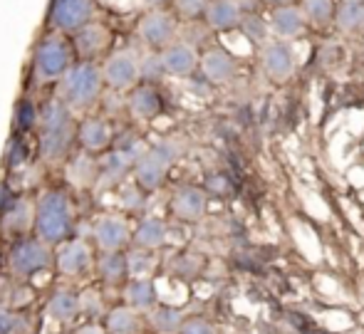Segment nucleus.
<instances>
[{
	"label": "nucleus",
	"instance_id": "nucleus-1",
	"mask_svg": "<svg viewBox=\"0 0 364 334\" xmlns=\"http://www.w3.org/2000/svg\"><path fill=\"white\" fill-rule=\"evenodd\" d=\"M75 228V205L68 191L63 188H48L35 200L33 230L35 238L48 243L50 248L70 240Z\"/></svg>",
	"mask_w": 364,
	"mask_h": 334
},
{
	"label": "nucleus",
	"instance_id": "nucleus-2",
	"mask_svg": "<svg viewBox=\"0 0 364 334\" xmlns=\"http://www.w3.org/2000/svg\"><path fill=\"white\" fill-rule=\"evenodd\" d=\"M38 124H40V156H43V161L48 163L65 161V156L70 153V146H73L77 136L75 114L60 99H53L45 104L43 114H38Z\"/></svg>",
	"mask_w": 364,
	"mask_h": 334
},
{
	"label": "nucleus",
	"instance_id": "nucleus-3",
	"mask_svg": "<svg viewBox=\"0 0 364 334\" xmlns=\"http://www.w3.org/2000/svg\"><path fill=\"white\" fill-rule=\"evenodd\" d=\"M105 82L102 70L97 63H75L68 70V75L60 80V97L58 99L70 112H90L100 102Z\"/></svg>",
	"mask_w": 364,
	"mask_h": 334
},
{
	"label": "nucleus",
	"instance_id": "nucleus-4",
	"mask_svg": "<svg viewBox=\"0 0 364 334\" xmlns=\"http://www.w3.org/2000/svg\"><path fill=\"white\" fill-rule=\"evenodd\" d=\"M178 158V146L173 141H159L144 149L134 161V181L141 191H156L166 178L168 168Z\"/></svg>",
	"mask_w": 364,
	"mask_h": 334
},
{
	"label": "nucleus",
	"instance_id": "nucleus-5",
	"mask_svg": "<svg viewBox=\"0 0 364 334\" xmlns=\"http://www.w3.org/2000/svg\"><path fill=\"white\" fill-rule=\"evenodd\" d=\"M75 65L73 48L65 43L63 38H45L43 43L35 48L33 55V72L38 82L48 85V82H60L68 70Z\"/></svg>",
	"mask_w": 364,
	"mask_h": 334
},
{
	"label": "nucleus",
	"instance_id": "nucleus-6",
	"mask_svg": "<svg viewBox=\"0 0 364 334\" xmlns=\"http://www.w3.org/2000/svg\"><path fill=\"white\" fill-rule=\"evenodd\" d=\"M55 263V253L48 243L38 238H18L8 255V267L15 277L25 280V277L35 275V272L48 270Z\"/></svg>",
	"mask_w": 364,
	"mask_h": 334
},
{
	"label": "nucleus",
	"instance_id": "nucleus-7",
	"mask_svg": "<svg viewBox=\"0 0 364 334\" xmlns=\"http://www.w3.org/2000/svg\"><path fill=\"white\" fill-rule=\"evenodd\" d=\"M102 82L114 92H129L139 85V58L132 50H119L100 65Z\"/></svg>",
	"mask_w": 364,
	"mask_h": 334
},
{
	"label": "nucleus",
	"instance_id": "nucleus-8",
	"mask_svg": "<svg viewBox=\"0 0 364 334\" xmlns=\"http://www.w3.org/2000/svg\"><path fill=\"white\" fill-rule=\"evenodd\" d=\"M92 240L100 253H122L132 243V225L124 215H100L92 225Z\"/></svg>",
	"mask_w": 364,
	"mask_h": 334
},
{
	"label": "nucleus",
	"instance_id": "nucleus-9",
	"mask_svg": "<svg viewBox=\"0 0 364 334\" xmlns=\"http://www.w3.org/2000/svg\"><path fill=\"white\" fill-rule=\"evenodd\" d=\"M97 15L95 0H53L50 8V25L58 33L75 35L80 28L92 23Z\"/></svg>",
	"mask_w": 364,
	"mask_h": 334
},
{
	"label": "nucleus",
	"instance_id": "nucleus-10",
	"mask_svg": "<svg viewBox=\"0 0 364 334\" xmlns=\"http://www.w3.org/2000/svg\"><path fill=\"white\" fill-rule=\"evenodd\" d=\"M144 151V149H141ZM139 149H114L107 151L105 158H100V171H97L95 191H109L124 181L127 173L134 168V161L139 158Z\"/></svg>",
	"mask_w": 364,
	"mask_h": 334
},
{
	"label": "nucleus",
	"instance_id": "nucleus-11",
	"mask_svg": "<svg viewBox=\"0 0 364 334\" xmlns=\"http://www.w3.org/2000/svg\"><path fill=\"white\" fill-rule=\"evenodd\" d=\"M55 265L65 277H82L95 267V253L85 238H70L60 243L55 253Z\"/></svg>",
	"mask_w": 364,
	"mask_h": 334
},
{
	"label": "nucleus",
	"instance_id": "nucleus-12",
	"mask_svg": "<svg viewBox=\"0 0 364 334\" xmlns=\"http://www.w3.org/2000/svg\"><path fill=\"white\" fill-rule=\"evenodd\" d=\"M141 43L151 50H164L171 45L173 35H176V18L166 10H149L141 15L139 25H136Z\"/></svg>",
	"mask_w": 364,
	"mask_h": 334
},
{
	"label": "nucleus",
	"instance_id": "nucleus-13",
	"mask_svg": "<svg viewBox=\"0 0 364 334\" xmlns=\"http://www.w3.org/2000/svg\"><path fill=\"white\" fill-rule=\"evenodd\" d=\"M112 45V30L105 23H87L73 35V50L80 55V63H95L109 50Z\"/></svg>",
	"mask_w": 364,
	"mask_h": 334
},
{
	"label": "nucleus",
	"instance_id": "nucleus-14",
	"mask_svg": "<svg viewBox=\"0 0 364 334\" xmlns=\"http://www.w3.org/2000/svg\"><path fill=\"white\" fill-rule=\"evenodd\" d=\"M75 139L80 141V146L85 149L87 153L109 151L112 141H114L109 122L102 119V117H90V119H85L82 124H77V136Z\"/></svg>",
	"mask_w": 364,
	"mask_h": 334
},
{
	"label": "nucleus",
	"instance_id": "nucleus-15",
	"mask_svg": "<svg viewBox=\"0 0 364 334\" xmlns=\"http://www.w3.org/2000/svg\"><path fill=\"white\" fill-rule=\"evenodd\" d=\"M206 205H208V196L198 186H181L171 198L173 215L178 220H186V223H193V220L201 218L206 213Z\"/></svg>",
	"mask_w": 364,
	"mask_h": 334
},
{
	"label": "nucleus",
	"instance_id": "nucleus-16",
	"mask_svg": "<svg viewBox=\"0 0 364 334\" xmlns=\"http://www.w3.org/2000/svg\"><path fill=\"white\" fill-rule=\"evenodd\" d=\"M3 218H0V228L5 233L15 235H25V230L33 228V218H35V200L30 198H15L13 203H8L3 208Z\"/></svg>",
	"mask_w": 364,
	"mask_h": 334
},
{
	"label": "nucleus",
	"instance_id": "nucleus-17",
	"mask_svg": "<svg viewBox=\"0 0 364 334\" xmlns=\"http://www.w3.org/2000/svg\"><path fill=\"white\" fill-rule=\"evenodd\" d=\"M159 63H161V70L166 72V75L186 77L196 70L198 58H196V53H193V48H188L186 43H171L161 50Z\"/></svg>",
	"mask_w": 364,
	"mask_h": 334
},
{
	"label": "nucleus",
	"instance_id": "nucleus-18",
	"mask_svg": "<svg viewBox=\"0 0 364 334\" xmlns=\"http://www.w3.org/2000/svg\"><path fill=\"white\" fill-rule=\"evenodd\" d=\"M127 107H129V114L134 119L151 122L161 112V95L151 85H136L134 90H129Z\"/></svg>",
	"mask_w": 364,
	"mask_h": 334
},
{
	"label": "nucleus",
	"instance_id": "nucleus-19",
	"mask_svg": "<svg viewBox=\"0 0 364 334\" xmlns=\"http://www.w3.org/2000/svg\"><path fill=\"white\" fill-rule=\"evenodd\" d=\"M48 317L58 325H73L80 317V292L63 287L48 302Z\"/></svg>",
	"mask_w": 364,
	"mask_h": 334
},
{
	"label": "nucleus",
	"instance_id": "nucleus-20",
	"mask_svg": "<svg viewBox=\"0 0 364 334\" xmlns=\"http://www.w3.org/2000/svg\"><path fill=\"white\" fill-rule=\"evenodd\" d=\"M124 300H127V307H132V310L149 312L156 307L159 295H156V287H154V282L149 280V277H132L124 285Z\"/></svg>",
	"mask_w": 364,
	"mask_h": 334
},
{
	"label": "nucleus",
	"instance_id": "nucleus-21",
	"mask_svg": "<svg viewBox=\"0 0 364 334\" xmlns=\"http://www.w3.org/2000/svg\"><path fill=\"white\" fill-rule=\"evenodd\" d=\"M263 67L273 80H285L295 70V55H292L290 45L273 43L265 48L263 53Z\"/></svg>",
	"mask_w": 364,
	"mask_h": 334
},
{
	"label": "nucleus",
	"instance_id": "nucleus-22",
	"mask_svg": "<svg viewBox=\"0 0 364 334\" xmlns=\"http://www.w3.org/2000/svg\"><path fill=\"white\" fill-rule=\"evenodd\" d=\"M168 228L161 218H144L134 230H132V243L139 250H156L166 243Z\"/></svg>",
	"mask_w": 364,
	"mask_h": 334
},
{
	"label": "nucleus",
	"instance_id": "nucleus-23",
	"mask_svg": "<svg viewBox=\"0 0 364 334\" xmlns=\"http://www.w3.org/2000/svg\"><path fill=\"white\" fill-rule=\"evenodd\" d=\"M206 23L213 30H230L240 25V5L235 0H208L206 5Z\"/></svg>",
	"mask_w": 364,
	"mask_h": 334
},
{
	"label": "nucleus",
	"instance_id": "nucleus-24",
	"mask_svg": "<svg viewBox=\"0 0 364 334\" xmlns=\"http://www.w3.org/2000/svg\"><path fill=\"white\" fill-rule=\"evenodd\" d=\"M201 70H203V75H206V80L216 82V85H223V82H228L230 77H233L235 63L225 50L213 48V50H208V53H203Z\"/></svg>",
	"mask_w": 364,
	"mask_h": 334
},
{
	"label": "nucleus",
	"instance_id": "nucleus-25",
	"mask_svg": "<svg viewBox=\"0 0 364 334\" xmlns=\"http://www.w3.org/2000/svg\"><path fill=\"white\" fill-rule=\"evenodd\" d=\"M95 270L102 282L107 285H122L129 277V267H127L124 253H102L95 260Z\"/></svg>",
	"mask_w": 364,
	"mask_h": 334
},
{
	"label": "nucleus",
	"instance_id": "nucleus-26",
	"mask_svg": "<svg viewBox=\"0 0 364 334\" xmlns=\"http://www.w3.org/2000/svg\"><path fill=\"white\" fill-rule=\"evenodd\" d=\"M97 171H100V161H97V158H92L87 151L80 153V156H75L73 161L68 163L70 183L77 186V188H82V191H87V188H95Z\"/></svg>",
	"mask_w": 364,
	"mask_h": 334
},
{
	"label": "nucleus",
	"instance_id": "nucleus-27",
	"mask_svg": "<svg viewBox=\"0 0 364 334\" xmlns=\"http://www.w3.org/2000/svg\"><path fill=\"white\" fill-rule=\"evenodd\" d=\"M270 28L275 30V35L280 38H297L305 28V18L297 8H290V5H280V8L273 10L270 15Z\"/></svg>",
	"mask_w": 364,
	"mask_h": 334
},
{
	"label": "nucleus",
	"instance_id": "nucleus-28",
	"mask_svg": "<svg viewBox=\"0 0 364 334\" xmlns=\"http://www.w3.org/2000/svg\"><path fill=\"white\" fill-rule=\"evenodd\" d=\"M105 330L109 334H136L141 330V317L132 307H114L107 312V325Z\"/></svg>",
	"mask_w": 364,
	"mask_h": 334
},
{
	"label": "nucleus",
	"instance_id": "nucleus-29",
	"mask_svg": "<svg viewBox=\"0 0 364 334\" xmlns=\"http://www.w3.org/2000/svg\"><path fill=\"white\" fill-rule=\"evenodd\" d=\"M149 322H151V327L159 334H178V330H181V325H183V315L176 307L161 305V307L149 310Z\"/></svg>",
	"mask_w": 364,
	"mask_h": 334
},
{
	"label": "nucleus",
	"instance_id": "nucleus-30",
	"mask_svg": "<svg viewBox=\"0 0 364 334\" xmlns=\"http://www.w3.org/2000/svg\"><path fill=\"white\" fill-rule=\"evenodd\" d=\"M337 25L345 33H357L364 28V3H345L337 13Z\"/></svg>",
	"mask_w": 364,
	"mask_h": 334
},
{
	"label": "nucleus",
	"instance_id": "nucleus-31",
	"mask_svg": "<svg viewBox=\"0 0 364 334\" xmlns=\"http://www.w3.org/2000/svg\"><path fill=\"white\" fill-rule=\"evenodd\" d=\"M302 18L312 20L315 25H325L335 15V3L332 0H302Z\"/></svg>",
	"mask_w": 364,
	"mask_h": 334
},
{
	"label": "nucleus",
	"instance_id": "nucleus-32",
	"mask_svg": "<svg viewBox=\"0 0 364 334\" xmlns=\"http://www.w3.org/2000/svg\"><path fill=\"white\" fill-rule=\"evenodd\" d=\"M28 317L8 305H0V334H25Z\"/></svg>",
	"mask_w": 364,
	"mask_h": 334
},
{
	"label": "nucleus",
	"instance_id": "nucleus-33",
	"mask_svg": "<svg viewBox=\"0 0 364 334\" xmlns=\"http://www.w3.org/2000/svg\"><path fill=\"white\" fill-rule=\"evenodd\" d=\"M80 317H90L92 322L97 317H102V297L97 290H85L80 292Z\"/></svg>",
	"mask_w": 364,
	"mask_h": 334
},
{
	"label": "nucleus",
	"instance_id": "nucleus-34",
	"mask_svg": "<svg viewBox=\"0 0 364 334\" xmlns=\"http://www.w3.org/2000/svg\"><path fill=\"white\" fill-rule=\"evenodd\" d=\"M171 3H173V10H176L178 18L193 20V18H198V15L206 13L208 0H171Z\"/></svg>",
	"mask_w": 364,
	"mask_h": 334
},
{
	"label": "nucleus",
	"instance_id": "nucleus-35",
	"mask_svg": "<svg viewBox=\"0 0 364 334\" xmlns=\"http://www.w3.org/2000/svg\"><path fill=\"white\" fill-rule=\"evenodd\" d=\"M35 122H38V112H35V104L25 99L23 104L18 107V126L23 131H28L30 126L35 124Z\"/></svg>",
	"mask_w": 364,
	"mask_h": 334
},
{
	"label": "nucleus",
	"instance_id": "nucleus-36",
	"mask_svg": "<svg viewBox=\"0 0 364 334\" xmlns=\"http://www.w3.org/2000/svg\"><path fill=\"white\" fill-rule=\"evenodd\" d=\"M161 63H159V55H149L146 60H139V80H151V77L161 75Z\"/></svg>",
	"mask_w": 364,
	"mask_h": 334
},
{
	"label": "nucleus",
	"instance_id": "nucleus-37",
	"mask_svg": "<svg viewBox=\"0 0 364 334\" xmlns=\"http://www.w3.org/2000/svg\"><path fill=\"white\" fill-rule=\"evenodd\" d=\"M240 23H243V30H245V35H248L250 40L260 43V40L265 38V25H263V20H260V18H245V20H240Z\"/></svg>",
	"mask_w": 364,
	"mask_h": 334
},
{
	"label": "nucleus",
	"instance_id": "nucleus-38",
	"mask_svg": "<svg viewBox=\"0 0 364 334\" xmlns=\"http://www.w3.org/2000/svg\"><path fill=\"white\" fill-rule=\"evenodd\" d=\"M178 334H216V330L206 320H188L181 325Z\"/></svg>",
	"mask_w": 364,
	"mask_h": 334
},
{
	"label": "nucleus",
	"instance_id": "nucleus-39",
	"mask_svg": "<svg viewBox=\"0 0 364 334\" xmlns=\"http://www.w3.org/2000/svg\"><path fill=\"white\" fill-rule=\"evenodd\" d=\"M23 161H25V146H23V141H15V144H13V151H10L8 166H10V168H18Z\"/></svg>",
	"mask_w": 364,
	"mask_h": 334
},
{
	"label": "nucleus",
	"instance_id": "nucleus-40",
	"mask_svg": "<svg viewBox=\"0 0 364 334\" xmlns=\"http://www.w3.org/2000/svg\"><path fill=\"white\" fill-rule=\"evenodd\" d=\"M77 334H107V330L102 325H97V322H87V325H82Z\"/></svg>",
	"mask_w": 364,
	"mask_h": 334
},
{
	"label": "nucleus",
	"instance_id": "nucleus-41",
	"mask_svg": "<svg viewBox=\"0 0 364 334\" xmlns=\"http://www.w3.org/2000/svg\"><path fill=\"white\" fill-rule=\"evenodd\" d=\"M144 3L149 5V10H164L171 0H144Z\"/></svg>",
	"mask_w": 364,
	"mask_h": 334
},
{
	"label": "nucleus",
	"instance_id": "nucleus-42",
	"mask_svg": "<svg viewBox=\"0 0 364 334\" xmlns=\"http://www.w3.org/2000/svg\"><path fill=\"white\" fill-rule=\"evenodd\" d=\"M208 186H213L216 191H223V188H225V178L223 176H213L211 181H208Z\"/></svg>",
	"mask_w": 364,
	"mask_h": 334
},
{
	"label": "nucleus",
	"instance_id": "nucleus-43",
	"mask_svg": "<svg viewBox=\"0 0 364 334\" xmlns=\"http://www.w3.org/2000/svg\"><path fill=\"white\" fill-rule=\"evenodd\" d=\"M5 205H8V186H3V183H0V213H3Z\"/></svg>",
	"mask_w": 364,
	"mask_h": 334
},
{
	"label": "nucleus",
	"instance_id": "nucleus-44",
	"mask_svg": "<svg viewBox=\"0 0 364 334\" xmlns=\"http://www.w3.org/2000/svg\"><path fill=\"white\" fill-rule=\"evenodd\" d=\"M268 3H273V5H285L288 0H268Z\"/></svg>",
	"mask_w": 364,
	"mask_h": 334
},
{
	"label": "nucleus",
	"instance_id": "nucleus-45",
	"mask_svg": "<svg viewBox=\"0 0 364 334\" xmlns=\"http://www.w3.org/2000/svg\"><path fill=\"white\" fill-rule=\"evenodd\" d=\"M345 3H364V0H345Z\"/></svg>",
	"mask_w": 364,
	"mask_h": 334
}]
</instances>
